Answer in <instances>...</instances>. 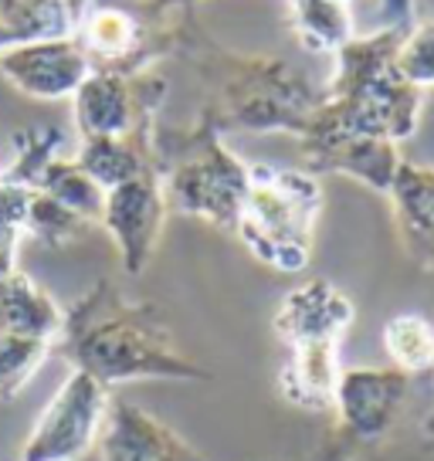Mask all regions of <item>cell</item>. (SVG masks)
I'll list each match as a JSON object with an SVG mask.
<instances>
[{
	"instance_id": "1",
	"label": "cell",
	"mask_w": 434,
	"mask_h": 461,
	"mask_svg": "<svg viewBox=\"0 0 434 461\" xmlns=\"http://www.w3.org/2000/svg\"><path fill=\"white\" fill-rule=\"evenodd\" d=\"M59 343L72 370L95 376L105 387L130 380H211V370L176 349L157 309L122 299L113 282L92 285L65 312Z\"/></svg>"
},
{
	"instance_id": "2",
	"label": "cell",
	"mask_w": 434,
	"mask_h": 461,
	"mask_svg": "<svg viewBox=\"0 0 434 461\" xmlns=\"http://www.w3.org/2000/svg\"><path fill=\"white\" fill-rule=\"evenodd\" d=\"M174 51H184L211 88L201 119L221 136L234 130L292 132L299 140L322 102V88L309 86L289 61L272 55H234L190 24H180Z\"/></svg>"
},
{
	"instance_id": "3",
	"label": "cell",
	"mask_w": 434,
	"mask_h": 461,
	"mask_svg": "<svg viewBox=\"0 0 434 461\" xmlns=\"http://www.w3.org/2000/svg\"><path fill=\"white\" fill-rule=\"evenodd\" d=\"M401 38L397 31H374L343 44L333 55V78L322 88V102L305 132L363 136L393 146L411 140L418 132L424 92L397 72Z\"/></svg>"
},
{
	"instance_id": "4",
	"label": "cell",
	"mask_w": 434,
	"mask_h": 461,
	"mask_svg": "<svg viewBox=\"0 0 434 461\" xmlns=\"http://www.w3.org/2000/svg\"><path fill=\"white\" fill-rule=\"evenodd\" d=\"M153 159L167 211L234 230L248 197L251 167L224 146L221 132L197 119L190 130L153 132Z\"/></svg>"
},
{
	"instance_id": "5",
	"label": "cell",
	"mask_w": 434,
	"mask_h": 461,
	"mask_svg": "<svg viewBox=\"0 0 434 461\" xmlns=\"http://www.w3.org/2000/svg\"><path fill=\"white\" fill-rule=\"evenodd\" d=\"M319 211L322 187L312 173L276 163H251L248 197L234 234L261 265L282 275H299L312 258Z\"/></svg>"
},
{
	"instance_id": "6",
	"label": "cell",
	"mask_w": 434,
	"mask_h": 461,
	"mask_svg": "<svg viewBox=\"0 0 434 461\" xmlns=\"http://www.w3.org/2000/svg\"><path fill=\"white\" fill-rule=\"evenodd\" d=\"M75 44L86 51L92 72L140 75L157 58L170 55L180 38V21L136 0H88L75 28Z\"/></svg>"
},
{
	"instance_id": "7",
	"label": "cell",
	"mask_w": 434,
	"mask_h": 461,
	"mask_svg": "<svg viewBox=\"0 0 434 461\" xmlns=\"http://www.w3.org/2000/svg\"><path fill=\"white\" fill-rule=\"evenodd\" d=\"M411 393V376L397 366H349L339 376L333 424L316 461H353L360 451L387 441Z\"/></svg>"
},
{
	"instance_id": "8",
	"label": "cell",
	"mask_w": 434,
	"mask_h": 461,
	"mask_svg": "<svg viewBox=\"0 0 434 461\" xmlns=\"http://www.w3.org/2000/svg\"><path fill=\"white\" fill-rule=\"evenodd\" d=\"M72 99L78 140H119L157 126V113L167 99V78L157 72H92Z\"/></svg>"
},
{
	"instance_id": "9",
	"label": "cell",
	"mask_w": 434,
	"mask_h": 461,
	"mask_svg": "<svg viewBox=\"0 0 434 461\" xmlns=\"http://www.w3.org/2000/svg\"><path fill=\"white\" fill-rule=\"evenodd\" d=\"M109 387L95 376L72 370L44 403L41 418L34 420L21 461H75L99 441V431L109 411Z\"/></svg>"
},
{
	"instance_id": "10",
	"label": "cell",
	"mask_w": 434,
	"mask_h": 461,
	"mask_svg": "<svg viewBox=\"0 0 434 461\" xmlns=\"http://www.w3.org/2000/svg\"><path fill=\"white\" fill-rule=\"evenodd\" d=\"M163 217H167V201H163L157 170L105 190V207H102L99 224L116 241L130 275H140L146 268V261L153 258Z\"/></svg>"
},
{
	"instance_id": "11",
	"label": "cell",
	"mask_w": 434,
	"mask_h": 461,
	"mask_svg": "<svg viewBox=\"0 0 434 461\" xmlns=\"http://www.w3.org/2000/svg\"><path fill=\"white\" fill-rule=\"evenodd\" d=\"M0 75L31 99L59 102L78 92L92 65L75 38H51L0 51Z\"/></svg>"
},
{
	"instance_id": "12",
	"label": "cell",
	"mask_w": 434,
	"mask_h": 461,
	"mask_svg": "<svg viewBox=\"0 0 434 461\" xmlns=\"http://www.w3.org/2000/svg\"><path fill=\"white\" fill-rule=\"evenodd\" d=\"M95 445L102 461H207L174 428L122 397L109 401Z\"/></svg>"
},
{
	"instance_id": "13",
	"label": "cell",
	"mask_w": 434,
	"mask_h": 461,
	"mask_svg": "<svg viewBox=\"0 0 434 461\" xmlns=\"http://www.w3.org/2000/svg\"><path fill=\"white\" fill-rule=\"evenodd\" d=\"M305 173H347L376 194H387L401 153L393 143L384 140H363V136H333V132H305L299 140Z\"/></svg>"
},
{
	"instance_id": "14",
	"label": "cell",
	"mask_w": 434,
	"mask_h": 461,
	"mask_svg": "<svg viewBox=\"0 0 434 461\" xmlns=\"http://www.w3.org/2000/svg\"><path fill=\"white\" fill-rule=\"evenodd\" d=\"M353 316L357 309L343 288H336L326 278H312L295 285L278 303L272 326L285 346L303 339H343V332L353 326Z\"/></svg>"
},
{
	"instance_id": "15",
	"label": "cell",
	"mask_w": 434,
	"mask_h": 461,
	"mask_svg": "<svg viewBox=\"0 0 434 461\" xmlns=\"http://www.w3.org/2000/svg\"><path fill=\"white\" fill-rule=\"evenodd\" d=\"M339 339L289 343V360L278 370V393L309 414H330L339 387Z\"/></svg>"
},
{
	"instance_id": "16",
	"label": "cell",
	"mask_w": 434,
	"mask_h": 461,
	"mask_svg": "<svg viewBox=\"0 0 434 461\" xmlns=\"http://www.w3.org/2000/svg\"><path fill=\"white\" fill-rule=\"evenodd\" d=\"M387 197L393 203L401 245L420 268H434V167L401 159Z\"/></svg>"
},
{
	"instance_id": "17",
	"label": "cell",
	"mask_w": 434,
	"mask_h": 461,
	"mask_svg": "<svg viewBox=\"0 0 434 461\" xmlns=\"http://www.w3.org/2000/svg\"><path fill=\"white\" fill-rule=\"evenodd\" d=\"M65 330V309L21 268L0 278V336L51 343Z\"/></svg>"
},
{
	"instance_id": "18",
	"label": "cell",
	"mask_w": 434,
	"mask_h": 461,
	"mask_svg": "<svg viewBox=\"0 0 434 461\" xmlns=\"http://www.w3.org/2000/svg\"><path fill=\"white\" fill-rule=\"evenodd\" d=\"M153 130L132 132V136H119V140H82L75 163L99 184L102 190H113L126 184L132 176L157 170L153 159Z\"/></svg>"
},
{
	"instance_id": "19",
	"label": "cell",
	"mask_w": 434,
	"mask_h": 461,
	"mask_svg": "<svg viewBox=\"0 0 434 461\" xmlns=\"http://www.w3.org/2000/svg\"><path fill=\"white\" fill-rule=\"evenodd\" d=\"M86 7L88 0H0V24L17 44L72 38Z\"/></svg>"
},
{
	"instance_id": "20",
	"label": "cell",
	"mask_w": 434,
	"mask_h": 461,
	"mask_svg": "<svg viewBox=\"0 0 434 461\" xmlns=\"http://www.w3.org/2000/svg\"><path fill=\"white\" fill-rule=\"evenodd\" d=\"M292 34L305 51L336 55L347 41H353V17L349 0H289Z\"/></svg>"
},
{
	"instance_id": "21",
	"label": "cell",
	"mask_w": 434,
	"mask_h": 461,
	"mask_svg": "<svg viewBox=\"0 0 434 461\" xmlns=\"http://www.w3.org/2000/svg\"><path fill=\"white\" fill-rule=\"evenodd\" d=\"M41 194H48L51 201H59L61 207H68L72 214H78L86 224H99L102 207H105V190L88 176L75 159L55 157L44 167L38 187Z\"/></svg>"
},
{
	"instance_id": "22",
	"label": "cell",
	"mask_w": 434,
	"mask_h": 461,
	"mask_svg": "<svg viewBox=\"0 0 434 461\" xmlns=\"http://www.w3.org/2000/svg\"><path fill=\"white\" fill-rule=\"evenodd\" d=\"M384 349L397 370L434 374V322L418 312H401L384 326Z\"/></svg>"
},
{
	"instance_id": "23",
	"label": "cell",
	"mask_w": 434,
	"mask_h": 461,
	"mask_svg": "<svg viewBox=\"0 0 434 461\" xmlns=\"http://www.w3.org/2000/svg\"><path fill=\"white\" fill-rule=\"evenodd\" d=\"M14 143V159L11 167H4L0 176L11 180V184H21V187H38L44 167L55 157H61V143H65V132L59 126H28L11 136Z\"/></svg>"
},
{
	"instance_id": "24",
	"label": "cell",
	"mask_w": 434,
	"mask_h": 461,
	"mask_svg": "<svg viewBox=\"0 0 434 461\" xmlns=\"http://www.w3.org/2000/svg\"><path fill=\"white\" fill-rule=\"evenodd\" d=\"M88 224L78 214H72L68 207H61L59 201H51L48 194L34 190L28 203V217H24V234L44 241L48 248H65L72 245L75 238H82V230Z\"/></svg>"
},
{
	"instance_id": "25",
	"label": "cell",
	"mask_w": 434,
	"mask_h": 461,
	"mask_svg": "<svg viewBox=\"0 0 434 461\" xmlns=\"http://www.w3.org/2000/svg\"><path fill=\"white\" fill-rule=\"evenodd\" d=\"M51 357V343L0 336V401H14Z\"/></svg>"
},
{
	"instance_id": "26",
	"label": "cell",
	"mask_w": 434,
	"mask_h": 461,
	"mask_svg": "<svg viewBox=\"0 0 434 461\" xmlns=\"http://www.w3.org/2000/svg\"><path fill=\"white\" fill-rule=\"evenodd\" d=\"M31 194H34L31 187H21L0 176V278L17 272V245L24 234Z\"/></svg>"
},
{
	"instance_id": "27",
	"label": "cell",
	"mask_w": 434,
	"mask_h": 461,
	"mask_svg": "<svg viewBox=\"0 0 434 461\" xmlns=\"http://www.w3.org/2000/svg\"><path fill=\"white\" fill-rule=\"evenodd\" d=\"M397 72L414 88H434V21L414 24L397 44Z\"/></svg>"
},
{
	"instance_id": "28",
	"label": "cell",
	"mask_w": 434,
	"mask_h": 461,
	"mask_svg": "<svg viewBox=\"0 0 434 461\" xmlns=\"http://www.w3.org/2000/svg\"><path fill=\"white\" fill-rule=\"evenodd\" d=\"M414 28V0H380L376 4V31L407 34Z\"/></svg>"
},
{
	"instance_id": "29",
	"label": "cell",
	"mask_w": 434,
	"mask_h": 461,
	"mask_svg": "<svg viewBox=\"0 0 434 461\" xmlns=\"http://www.w3.org/2000/svg\"><path fill=\"white\" fill-rule=\"evenodd\" d=\"M149 4L163 14H174V11H187L190 4H197V0H149Z\"/></svg>"
},
{
	"instance_id": "30",
	"label": "cell",
	"mask_w": 434,
	"mask_h": 461,
	"mask_svg": "<svg viewBox=\"0 0 434 461\" xmlns=\"http://www.w3.org/2000/svg\"><path fill=\"white\" fill-rule=\"evenodd\" d=\"M424 434H428V438H431V441H434V414H431V418H428V424H424Z\"/></svg>"
}]
</instances>
